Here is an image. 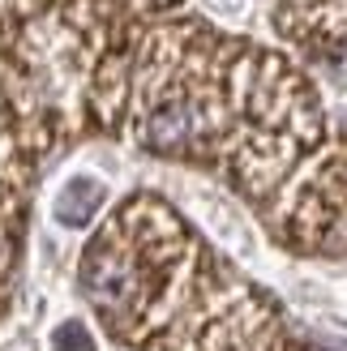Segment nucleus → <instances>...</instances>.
<instances>
[{
	"label": "nucleus",
	"mask_w": 347,
	"mask_h": 351,
	"mask_svg": "<svg viewBox=\"0 0 347 351\" xmlns=\"http://www.w3.org/2000/svg\"><path fill=\"white\" fill-rule=\"evenodd\" d=\"M125 125L142 150L215 171L257 206L326 142V112L304 69L198 17L142 34Z\"/></svg>",
	"instance_id": "obj_1"
},
{
	"label": "nucleus",
	"mask_w": 347,
	"mask_h": 351,
	"mask_svg": "<svg viewBox=\"0 0 347 351\" xmlns=\"http://www.w3.org/2000/svg\"><path fill=\"white\" fill-rule=\"evenodd\" d=\"M206 244L154 193H137L82 253V295L125 351L171 308Z\"/></svg>",
	"instance_id": "obj_2"
},
{
	"label": "nucleus",
	"mask_w": 347,
	"mask_h": 351,
	"mask_svg": "<svg viewBox=\"0 0 347 351\" xmlns=\"http://www.w3.org/2000/svg\"><path fill=\"white\" fill-rule=\"evenodd\" d=\"M257 210L287 253L347 261V137L322 142Z\"/></svg>",
	"instance_id": "obj_3"
},
{
	"label": "nucleus",
	"mask_w": 347,
	"mask_h": 351,
	"mask_svg": "<svg viewBox=\"0 0 347 351\" xmlns=\"http://www.w3.org/2000/svg\"><path fill=\"white\" fill-rule=\"evenodd\" d=\"M103 206V184L95 176H69L56 193V223L60 227H86Z\"/></svg>",
	"instance_id": "obj_4"
},
{
	"label": "nucleus",
	"mask_w": 347,
	"mask_h": 351,
	"mask_svg": "<svg viewBox=\"0 0 347 351\" xmlns=\"http://www.w3.org/2000/svg\"><path fill=\"white\" fill-rule=\"evenodd\" d=\"M51 351H95V339L82 322H64L51 330Z\"/></svg>",
	"instance_id": "obj_5"
}]
</instances>
